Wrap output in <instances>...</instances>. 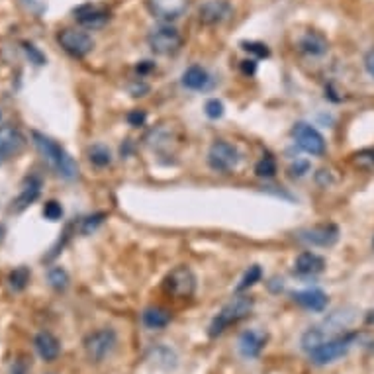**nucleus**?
<instances>
[{
    "instance_id": "c9c22d12",
    "label": "nucleus",
    "mask_w": 374,
    "mask_h": 374,
    "mask_svg": "<svg viewBox=\"0 0 374 374\" xmlns=\"http://www.w3.org/2000/svg\"><path fill=\"white\" fill-rule=\"evenodd\" d=\"M364 69H366V73L374 79V47L366 53V57H364Z\"/></svg>"
},
{
    "instance_id": "f257e3e1",
    "label": "nucleus",
    "mask_w": 374,
    "mask_h": 374,
    "mask_svg": "<svg viewBox=\"0 0 374 374\" xmlns=\"http://www.w3.org/2000/svg\"><path fill=\"white\" fill-rule=\"evenodd\" d=\"M32 139H34V145L38 147V151L42 153L43 157L53 165V169H55L63 179L75 180L79 177V165H77V161L57 141L47 138V136H43L40 132H32Z\"/></svg>"
},
{
    "instance_id": "2f4dec72",
    "label": "nucleus",
    "mask_w": 374,
    "mask_h": 374,
    "mask_svg": "<svg viewBox=\"0 0 374 374\" xmlns=\"http://www.w3.org/2000/svg\"><path fill=\"white\" fill-rule=\"evenodd\" d=\"M204 110H206V116H208V118H212V120H218V118H222L223 116V104L218 100V98H212V100L206 102Z\"/></svg>"
},
{
    "instance_id": "6ab92c4d",
    "label": "nucleus",
    "mask_w": 374,
    "mask_h": 374,
    "mask_svg": "<svg viewBox=\"0 0 374 374\" xmlns=\"http://www.w3.org/2000/svg\"><path fill=\"white\" fill-rule=\"evenodd\" d=\"M75 18L83 26L97 28V26H102L108 20V10H104L100 6H95V4H84V6H79L75 10Z\"/></svg>"
},
{
    "instance_id": "e433bc0d",
    "label": "nucleus",
    "mask_w": 374,
    "mask_h": 374,
    "mask_svg": "<svg viewBox=\"0 0 374 374\" xmlns=\"http://www.w3.org/2000/svg\"><path fill=\"white\" fill-rule=\"evenodd\" d=\"M308 161H296V165H292V175H298V177H302L304 173H308Z\"/></svg>"
},
{
    "instance_id": "4be33fe9",
    "label": "nucleus",
    "mask_w": 374,
    "mask_h": 374,
    "mask_svg": "<svg viewBox=\"0 0 374 374\" xmlns=\"http://www.w3.org/2000/svg\"><path fill=\"white\" fill-rule=\"evenodd\" d=\"M300 49L304 51L306 55L319 57L323 55V53H327L329 42L319 32H308L304 38L300 40Z\"/></svg>"
},
{
    "instance_id": "f704fd0d",
    "label": "nucleus",
    "mask_w": 374,
    "mask_h": 374,
    "mask_svg": "<svg viewBox=\"0 0 374 374\" xmlns=\"http://www.w3.org/2000/svg\"><path fill=\"white\" fill-rule=\"evenodd\" d=\"M127 122L129 125H134V127H139V125H143L145 122V112L143 110H132L127 114Z\"/></svg>"
},
{
    "instance_id": "9d476101",
    "label": "nucleus",
    "mask_w": 374,
    "mask_h": 374,
    "mask_svg": "<svg viewBox=\"0 0 374 374\" xmlns=\"http://www.w3.org/2000/svg\"><path fill=\"white\" fill-rule=\"evenodd\" d=\"M57 42L73 57L88 55L95 47V40L83 29H63V32H59Z\"/></svg>"
},
{
    "instance_id": "c85d7f7f",
    "label": "nucleus",
    "mask_w": 374,
    "mask_h": 374,
    "mask_svg": "<svg viewBox=\"0 0 374 374\" xmlns=\"http://www.w3.org/2000/svg\"><path fill=\"white\" fill-rule=\"evenodd\" d=\"M355 157V165L364 169V171H374V147L360 149L359 153L353 155Z\"/></svg>"
},
{
    "instance_id": "a878e982",
    "label": "nucleus",
    "mask_w": 374,
    "mask_h": 374,
    "mask_svg": "<svg viewBox=\"0 0 374 374\" xmlns=\"http://www.w3.org/2000/svg\"><path fill=\"white\" fill-rule=\"evenodd\" d=\"M261 278H263V269L259 264H253V266L247 269V273L243 275L241 282L237 284V292H245L251 286H255Z\"/></svg>"
},
{
    "instance_id": "20e7f679",
    "label": "nucleus",
    "mask_w": 374,
    "mask_h": 374,
    "mask_svg": "<svg viewBox=\"0 0 374 374\" xmlns=\"http://www.w3.org/2000/svg\"><path fill=\"white\" fill-rule=\"evenodd\" d=\"M351 319H353L351 316H347L345 318V314H343V312H335L332 318L323 319L319 325L310 327V329L302 335V349L310 353L312 349H316L318 345H321L323 341L333 339V335L339 332L341 327H345Z\"/></svg>"
},
{
    "instance_id": "72a5a7b5",
    "label": "nucleus",
    "mask_w": 374,
    "mask_h": 374,
    "mask_svg": "<svg viewBox=\"0 0 374 374\" xmlns=\"http://www.w3.org/2000/svg\"><path fill=\"white\" fill-rule=\"evenodd\" d=\"M243 49L251 51V53H257L259 57L269 55V49H266V45H263V43H243Z\"/></svg>"
},
{
    "instance_id": "4c0bfd02",
    "label": "nucleus",
    "mask_w": 374,
    "mask_h": 374,
    "mask_svg": "<svg viewBox=\"0 0 374 374\" xmlns=\"http://www.w3.org/2000/svg\"><path fill=\"white\" fill-rule=\"evenodd\" d=\"M255 69H257L255 61H243V73H245V75H253Z\"/></svg>"
},
{
    "instance_id": "a211bd4d",
    "label": "nucleus",
    "mask_w": 374,
    "mask_h": 374,
    "mask_svg": "<svg viewBox=\"0 0 374 374\" xmlns=\"http://www.w3.org/2000/svg\"><path fill=\"white\" fill-rule=\"evenodd\" d=\"M292 298H294L296 304H300L306 310H310V312H323L327 308V294L323 290H319V288L294 292Z\"/></svg>"
},
{
    "instance_id": "ea45409f",
    "label": "nucleus",
    "mask_w": 374,
    "mask_h": 374,
    "mask_svg": "<svg viewBox=\"0 0 374 374\" xmlns=\"http://www.w3.org/2000/svg\"><path fill=\"white\" fill-rule=\"evenodd\" d=\"M12 374H26V369L22 364H16L14 369H12Z\"/></svg>"
},
{
    "instance_id": "5701e85b",
    "label": "nucleus",
    "mask_w": 374,
    "mask_h": 374,
    "mask_svg": "<svg viewBox=\"0 0 374 374\" xmlns=\"http://www.w3.org/2000/svg\"><path fill=\"white\" fill-rule=\"evenodd\" d=\"M141 321L147 329H163L171 323V314L166 312L165 308H147L141 314Z\"/></svg>"
},
{
    "instance_id": "1a4fd4ad",
    "label": "nucleus",
    "mask_w": 374,
    "mask_h": 374,
    "mask_svg": "<svg viewBox=\"0 0 374 374\" xmlns=\"http://www.w3.org/2000/svg\"><path fill=\"white\" fill-rule=\"evenodd\" d=\"M292 138L296 141V145L306 151L308 155H314V157H321L327 145H325V139L319 134L314 125L306 124V122H298V124L292 127Z\"/></svg>"
},
{
    "instance_id": "79ce46f5",
    "label": "nucleus",
    "mask_w": 374,
    "mask_h": 374,
    "mask_svg": "<svg viewBox=\"0 0 374 374\" xmlns=\"http://www.w3.org/2000/svg\"><path fill=\"white\" fill-rule=\"evenodd\" d=\"M0 120H2V114H0Z\"/></svg>"
},
{
    "instance_id": "2eb2a0df",
    "label": "nucleus",
    "mask_w": 374,
    "mask_h": 374,
    "mask_svg": "<svg viewBox=\"0 0 374 374\" xmlns=\"http://www.w3.org/2000/svg\"><path fill=\"white\" fill-rule=\"evenodd\" d=\"M266 333L257 332V329H249V332L241 333L239 337V353L245 359H257L263 353L264 345H266Z\"/></svg>"
},
{
    "instance_id": "7ed1b4c3",
    "label": "nucleus",
    "mask_w": 374,
    "mask_h": 374,
    "mask_svg": "<svg viewBox=\"0 0 374 374\" xmlns=\"http://www.w3.org/2000/svg\"><path fill=\"white\" fill-rule=\"evenodd\" d=\"M357 337H359L357 333H345V335H337L333 339H327L321 345L310 351V359H312L314 364H318V366L332 364V362L341 359L343 355L349 353V349L357 341Z\"/></svg>"
},
{
    "instance_id": "bb28decb",
    "label": "nucleus",
    "mask_w": 374,
    "mask_h": 374,
    "mask_svg": "<svg viewBox=\"0 0 374 374\" xmlns=\"http://www.w3.org/2000/svg\"><path fill=\"white\" fill-rule=\"evenodd\" d=\"M47 280H49V284H51L55 290H65V288L69 286V275H67V271L61 269V266H51L49 273H47Z\"/></svg>"
},
{
    "instance_id": "7c9ffc66",
    "label": "nucleus",
    "mask_w": 374,
    "mask_h": 374,
    "mask_svg": "<svg viewBox=\"0 0 374 374\" xmlns=\"http://www.w3.org/2000/svg\"><path fill=\"white\" fill-rule=\"evenodd\" d=\"M104 218H106V214H95V216H88V218H84L83 222H81V234L84 236H88L90 232H95L100 223L104 222Z\"/></svg>"
},
{
    "instance_id": "f3484780",
    "label": "nucleus",
    "mask_w": 374,
    "mask_h": 374,
    "mask_svg": "<svg viewBox=\"0 0 374 374\" xmlns=\"http://www.w3.org/2000/svg\"><path fill=\"white\" fill-rule=\"evenodd\" d=\"M34 347L38 351V355L42 357L45 362H53L57 357L61 355V343L53 333L40 332L34 339Z\"/></svg>"
},
{
    "instance_id": "423d86ee",
    "label": "nucleus",
    "mask_w": 374,
    "mask_h": 374,
    "mask_svg": "<svg viewBox=\"0 0 374 374\" xmlns=\"http://www.w3.org/2000/svg\"><path fill=\"white\" fill-rule=\"evenodd\" d=\"M147 43L153 53L157 55H175L182 45V36L179 34V29L173 28L171 24H163L149 32Z\"/></svg>"
},
{
    "instance_id": "412c9836",
    "label": "nucleus",
    "mask_w": 374,
    "mask_h": 374,
    "mask_svg": "<svg viewBox=\"0 0 374 374\" xmlns=\"http://www.w3.org/2000/svg\"><path fill=\"white\" fill-rule=\"evenodd\" d=\"M208 71L202 69L200 65H192L182 73V86L188 90H204V88H208Z\"/></svg>"
},
{
    "instance_id": "39448f33",
    "label": "nucleus",
    "mask_w": 374,
    "mask_h": 374,
    "mask_svg": "<svg viewBox=\"0 0 374 374\" xmlns=\"http://www.w3.org/2000/svg\"><path fill=\"white\" fill-rule=\"evenodd\" d=\"M163 286H165L166 294H171L175 298H190L196 292V277L192 269L186 264L175 266L165 277Z\"/></svg>"
},
{
    "instance_id": "f03ea898",
    "label": "nucleus",
    "mask_w": 374,
    "mask_h": 374,
    "mask_svg": "<svg viewBox=\"0 0 374 374\" xmlns=\"http://www.w3.org/2000/svg\"><path fill=\"white\" fill-rule=\"evenodd\" d=\"M253 306H255V300L251 296H245V294H239L234 300H229L218 312V316L212 319V323H210L208 327L210 337L222 335L225 329H229L232 325H236L241 319L247 318L251 314V310H253Z\"/></svg>"
},
{
    "instance_id": "c756f323",
    "label": "nucleus",
    "mask_w": 374,
    "mask_h": 374,
    "mask_svg": "<svg viewBox=\"0 0 374 374\" xmlns=\"http://www.w3.org/2000/svg\"><path fill=\"white\" fill-rule=\"evenodd\" d=\"M43 218L49 222H59L63 218V206L57 200H49L43 204Z\"/></svg>"
},
{
    "instance_id": "9b49d317",
    "label": "nucleus",
    "mask_w": 374,
    "mask_h": 374,
    "mask_svg": "<svg viewBox=\"0 0 374 374\" xmlns=\"http://www.w3.org/2000/svg\"><path fill=\"white\" fill-rule=\"evenodd\" d=\"M298 239L316 247H332L339 239V227L335 223H319L314 227L302 229L298 234Z\"/></svg>"
},
{
    "instance_id": "0eeeda50",
    "label": "nucleus",
    "mask_w": 374,
    "mask_h": 374,
    "mask_svg": "<svg viewBox=\"0 0 374 374\" xmlns=\"http://www.w3.org/2000/svg\"><path fill=\"white\" fill-rule=\"evenodd\" d=\"M118 345V335L112 327H104V329H98V332L90 333L86 339H84V351H86V357L92 360V362H100L104 360L112 351Z\"/></svg>"
},
{
    "instance_id": "6e6552de",
    "label": "nucleus",
    "mask_w": 374,
    "mask_h": 374,
    "mask_svg": "<svg viewBox=\"0 0 374 374\" xmlns=\"http://www.w3.org/2000/svg\"><path fill=\"white\" fill-rule=\"evenodd\" d=\"M241 161V155L237 151L236 145L227 141H214L208 151V165L216 173H229L234 171Z\"/></svg>"
},
{
    "instance_id": "aec40b11",
    "label": "nucleus",
    "mask_w": 374,
    "mask_h": 374,
    "mask_svg": "<svg viewBox=\"0 0 374 374\" xmlns=\"http://www.w3.org/2000/svg\"><path fill=\"white\" fill-rule=\"evenodd\" d=\"M40 192H42V180L36 179V177L28 179V182H26V186L22 188L20 196L12 202V212H16V214L24 212V210L28 208V206H32V204L38 200Z\"/></svg>"
},
{
    "instance_id": "4468645a",
    "label": "nucleus",
    "mask_w": 374,
    "mask_h": 374,
    "mask_svg": "<svg viewBox=\"0 0 374 374\" xmlns=\"http://www.w3.org/2000/svg\"><path fill=\"white\" fill-rule=\"evenodd\" d=\"M232 16V6L227 0H208L200 6L198 18L206 26H218Z\"/></svg>"
},
{
    "instance_id": "cd10ccee",
    "label": "nucleus",
    "mask_w": 374,
    "mask_h": 374,
    "mask_svg": "<svg viewBox=\"0 0 374 374\" xmlns=\"http://www.w3.org/2000/svg\"><path fill=\"white\" fill-rule=\"evenodd\" d=\"M255 173L261 179H273L277 175V161L271 155H264L263 159L255 165Z\"/></svg>"
},
{
    "instance_id": "393cba45",
    "label": "nucleus",
    "mask_w": 374,
    "mask_h": 374,
    "mask_svg": "<svg viewBox=\"0 0 374 374\" xmlns=\"http://www.w3.org/2000/svg\"><path fill=\"white\" fill-rule=\"evenodd\" d=\"M88 159H90L92 165L108 166L112 163V153L106 145L97 143V145H92V147L88 149Z\"/></svg>"
},
{
    "instance_id": "ddd939ff",
    "label": "nucleus",
    "mask_w": 374,
    "mask_h": 374,
    "mask_svg": "<svg viewBox=\"0 0 374 374\" xmlns=\"http://www.w3.org/2000/svg\"><path fill=\"white\" fill-rule=\"evenodd\" d=\"M186 0H147V8L157 20L171 24L186 12Z\"/></svg>"
},
{
    "instance_id": "dca6fc26",
    "label": "nucleus",
    "mask_w": 374,
    "mask_h": 374,
    "mask_svg": "<svg viewBox=\"0 0 374 374\" xmlns=\"http://www.w3.org/2000/svg\"><path fill=\"white\" fill-rule=\"evenodd\" d=\"M323 269H325V259L314 251L300 253L294 261V273L300 277H314V275L323 273Z\"/></svg>"
},
{
    "instance_id": "473e14b6",
    "label": "nucleus",
    "mask_w": 374,
    "mask_h": 374,
    "mask_svg": "<svg viewBox=\"0 0 374 374\" xmlns=\"http://www.w3.org/2000/svg\"><path fill=\"white\" fill-rule=\"evenodd\" d=\"M24 51H26V55L29 57V61H32V63H36V65H45V55H43L42 51H40L36 45H32V43H24Z\"/></svg>"
},
{
    "instance_id": "58836bf2",
    "label": "nucleus",
    "mask_w": 374,
    "mask_h": 374,
    "mask_svg": "<svg viewBox=\"0 0 374 374\" xmlns=\"http://www.w3.org/2000/svg\"><path fill=\"white\" fill-rule=\"evenodd\" d=\"M153 65L149 63V61H143L141 65H138V73L139 75H143V73H147V71H151Z\"/></svg>"
},
{
    "instance_id": "f8f14e48",
    "label": "nucleus",
    "mask_w": 374,
    "mask_h": 374,
    "mask_svg": "<svg viewBox=\"0 0 374 374\" xmlns=\"http://www.w3.org/2000/svg\"><path fill=\"white\" fill-rule=\"evenodd\" d=\"M24 145H26V138L16 125H2L0 127V165L18 155L24 149Z\"/></svg>"
},
{
    "instance_id": "a19ab883",
    "label": "nucleus",
    "mask_w": 374,
    "mask_h": 374,
    "mask_svg": "<svg viewBox=\"0 0 374 374\" xmlns=\"http://www.w3.org/2000/svg\"><path fill=\"white\" fill-rule=\"evenodd\" d=\"M2 237H4V227L0 225V241H2Z\"/></svg>"
},
{
    "instance_id": "b1692460",
    "label": "nucleus",
    "mask_w": 374,
    "mask_h": 374,
    "mask_svg": "<svg viewBox=\"0 0 374 374\" xmlns=\"http://www.w3.org/2000/svg\"><path fill=\"white\" fill-rule=\"evenodd\" d=\"M29 277H32V273H29L28 266H18V269H14V271L10 273L8 284H10V288L14 292H22L28 286Z\"/></svg>"
}]
</instances>
